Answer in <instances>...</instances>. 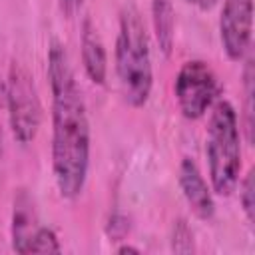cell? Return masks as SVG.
<instances>
[{"instance_id": "1", "label": "cell", "mask_w": 255, "mask_h": 255, "mask_svg": "<svg viewBox=\"0 0 255 255\" xmlns=\"http://www.w3.org/2000/svg\"><path fill=\"white\" fill-rule=\"evenodd\" d=\"M52 88V165L62 197H78L90 167V124L68 54L54 44L48 54Z\"/></svg>"}, {"instance_id": "2", "label": "cell", "mask_w": 255, "mask_h": 255, "mask_svg": "<svg viewBox=\"0 0 255 255\" xmlns=\"http://www.w3.org/2000/svg\"><path fill=\"white\" fill-rule=\"evenodd\" d=\"M116 72L124 100L139 108L147 102L153 72L149 56V40L141 16L135 8H126L120 18V32L116 40Z\"/></svg>"}, {"instance_id": "3", "label": "cell", "mask_w": 255, "mask_h": 255, "mask_svg": "<svg viewBox=\"0 0 255 255\" xmlns=\"http://www.w3.org/2000/svg\"><path fill=\"white\" fill-rule=\"evenodd\" d=\"M207 161L213 191L219 195H231L239 181L241 149L237 114L229 102H217L207 128Z\"/></svg>"}, {"instance_id": "4", "label": "cell", "mask_w": 255, "mask_h": 255, "mask_svg": "<svg viewBox=\"0 0 255 255\" xmlns=\"http://www.w3.org/2000/svg\"><path fill=\"white\" fill-rule=\"evenodd\" d=\"M6 106L14 137L22 145L30 143L40 128V100L30 74L20 64H14L10 68Z\"/></svg>"}, {"instance_id": "5", "label": "cell", "mask_w": 255, "mask_h": 255, "mask_svg": "<svg viewBox=\"0 0 255 255\" xmlns=\"http://www.w3.org/2000/svg\"><path fill=\"white\" fill-rule=\"evenodd\" d=\"M217 94H219V82L213 70L205 62L191 60L181 66L175 78V98L185 118L189 120L201 118L207 112V108H211Z\"/></svg>"}, {"instance_id": "6", "label": "cell", "mask_w": 255, "mask_h": 255, "mask_svg": "<svg viewBox=\"0 0 255 255\" xmlns=\"http://www.w3.org/2000/svg\"><path fill=\"white\" fill-rule=\"evenodd\" d=\"M253 0H225L219 20V34L225 54L231 60H241L251 40Z\"/></svg>"}, {"instance_id": "7", "label": "cell", "mask_w": 255, "mask_h": 255, "mask_svg": "<svg viewBox=\"0 0 255 255\" xmlns=\"http://www.w3.org/2000/svg\"><path fill=\"white\" fill-rule=\"evenodd\" d=\"M179 185H181V191H183L189 207L193 209V213L199 219H211L213 211H215L213 195H211L201 171L197 169L195 161H191L189 157H183V161L179 165Z\"/></svg>"}, {"instance_id": "8", "label": "cell", "mask_w": 255, "mask_h": 255, "mask_svg": "<svg viewBox=\"0 0 255 255\" xmlns=\"http://www.w3.org/2000/svg\"><path fill=\"white\" fill-rule=\"evenodd\" d=\"M40 227L36 225V209L26 191L14 197L12 213V247L18 253H30V243Z\"/></svg>"}, {"instance_id": "9", "label": "cell", "mask_w": 255, "mask_h": 255, "mask_svg": "<svg viewBox=\"0 0 255 255\" xmlns=\"http://www.w3.org/2000/svg\"><path fill=\"white\" fill-rule=\"evenodd\" d=\"M82 60L88 78L94 84H104L106 82V72H108V60H106V50L104 44L98 36V30L92 26L90 20L84 22L82 28Z\"/></svg>"}, {"instance_id": "10", "label": "cell", "mask_w": 255, "mask_h": 255, "mask_svg": "<svg viewBox=\"0 0 255 255\" xmlns=\"http://www.w3.org/2000/svg\"><path fill=\"white\" fill-rule=\"evenodd\" d=\"M153 24L159 48L163 54H169L173 44V10L169 0H153Z\"/></svg>"}, {"instance_id": "11", "label": "cell", "mask_w": 255, "mask_h": 255, "mask_svg": "<svg viewBox=\"0 0 255 255\" xmlns=\"http://www.w3.org/2000/svg\"><path fill=\"white\" fill-rule=\"evenodd\" d=\"M30 253H60V243L52 229L40 227L30 243Z\"/></svg>"}, {"instance_id": "12", "label": "cell", "mask_w": 255, "mask_h": 255, "mask_svg": "<svg viewBox=\"0 0 255 255\" xmlns=\"http://www.w3.org/2000/svg\"><path fill=\"white\" fill-rule=\"evenodd\" d=\"M255 183H253V169L245 175L243 183H241V205H243V211L247 215L249 221H253V211H255Z\"/></svg>"}, {"instance_id": "13", "label": "cell", "mask_w": 255, "mask_h": 255, "mask_svg": "<svg viewBox=\"0 0 255 255\" xmlns=\"http://www.w3.org/2000/svg\"><path fill=\"white\" fill-rule=\"evenodd\" d=\"M191 231L187 229V225L183 223V221H177L175 223V227H173V251H177V247H179V243L181 241H185L187 243V247L189 249H193V243H191Z\"/></svg>"}, {"instance_id": "14", "label": "cell", "mask_w": 255, "mask_h": 255, "mask_svg": "<svg viewBox=\"0 0 255 255\" xmlns=\"http://www.w3.org/2000/svg\"><path fill=\"white\" fill-rule=\"evenodd\" d=\"M82 2H84V0H58L60 10H62L66 16H74V14L78 12V8L82 6Z\"/></svg>"}, {"instance_id": "15", "label": "cell", "mask_w": 255, "mask_h": 255, "mask_svg": "<svg viewBox=\"0 0 255 255\" xmlns=\"http://www.w3.org/2000/svg\"><path fill=\"white\" fill-rule=\"evenodd\" d=\"M187 2H191V4H195V6H199V8H203V10H207V8H211L217 0H187Z\"/></svg>"}, {"instance_id": "16", "label": "cell", "mask_w": 255, "mask_h": 255, "mask_svg": "<svg viewBox=\"0 0 255 255\" xmlns=\"http://www.w3.org/2000/svg\"><path fill=\"white\" fill-rule=\"evenodd\" d=\"M118 253H139V249L129 247V245H124V247H120V249H118Z\"/></svg>"}]
</instances>
